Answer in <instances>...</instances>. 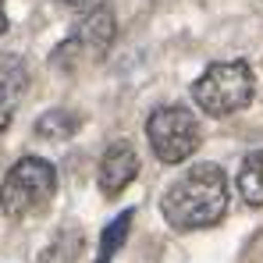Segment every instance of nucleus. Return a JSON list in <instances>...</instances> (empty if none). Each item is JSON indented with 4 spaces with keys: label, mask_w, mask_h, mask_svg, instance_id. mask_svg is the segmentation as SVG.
Listing matches in <instances>:
<instances>
[{
    "label": "nucleus",
    "mask_w": 263,
    "mask_h": 263,
    "mask_svg": "<svg viewBox=\"0 0 263 263\" xmlns=\"http://www.w3.org/2000/svg\"><path fill=\"white\" fill-rule=\"evenodd\" d=\"M238 196L249 206H263V149L249 153L238 167Z\"/></svg>",
    "instance_id": "obj_9"
},
{
    "label": "nucleus",
    "mask_w": 263,
    "mask_h": 263,
    "mask_svg": "<svg viewBox=\"0 0 263 263\" xmlns=\"http://www.w3.org/2000/svg\"><path fill=\"white\" fill-rule=\"evenodd\" d=\"M135 175H139V157H135L132 142H125V139L110 142V146L103 149V157H100V167H96V185H100V192L114 199V196H121L132 181H135Z\"/></svg>",
    "instance_id": "obj_6"
},
{
    "label": "nucleus",
    "mask_w": 263,
    "mask_h": 263,
    "mask_svg": "<svg viewBox=\"0 0 263 263\" xmlns=\"http://www.w3.org/2000/svg\"><path fill=\"white\" fill-rule=\"evenodd\" d=\"M160 214L175 231L214 228L228 214V175L217 164H196L167 185Z\"/></svg>",
    "instance_id": "obj_1"
},
{
    "label": "nucleus",
    "mask_w": 263,
    "mask_h": 263,
    "mask_svg": "<svg viewBox=\"0 0 263 263\" xmlns=\"http://www.w3.org/2000/svg\"><path fill=\"white\" fill-rule=\"evenodd\" d=\"M57 192V171L43 157H22L0 181V214L4 217H32L46 210Z\"/></svg>",
    "instance_id": "obj_3"
},
{
    "label": "nucleus",
    "mask_w": 263,
    "mask_h": 263,
    "mask_svg": "<svg viewBox=\"0 0 263 263\" xmlns=\"http://www.w3.org/2000/svg\"><path fill=\"white\" fill-rule=\"evenodd\" d=\"M146 139H149V149L157 153V160L181 164L199 149L203 132H199V118L189 107L167 103V107H157L146 118Z\"/></svg>",
    "instance_id": "obj_5"
},
{
    "label": "nucleus",
    "mask_w": 263,
    "mask_h": 263,
    "mask_svg": "<svg viewBox=\"0 0 263 263\" xmlns=\"http://www.w3.org/2000/svg\"><path fill=\"white\" fill-rule=\"evenodd\" d=\"M132 217H135V210H125L121 217H114L107 224V231H103V238H100V253H96V263H110V256L125 246V238H128V228H132Z\"/></svg>",
    "instance_id": "obj_11"
},
{
    "label": "nucleus",
    "mask_w": 263,
    "mask_h": 263,
    "mask_svg": "<svg viewBox=\"0 0 263 263\" xmlns=\"http://www.w3.org/2000/svg\"><path fill=\"white\" fill-rule=\"evenodd\" d=\"M82 249H86V235H82V228L68 224V228H61V231L53 235V242L40 253V260H36V263H79Z\"/></svg>",
    "instance_id": "obj_8"
},
{
    "label": "nucleus",
    "mask_w": 263,
    "mask_h": 263,
    "mask_svg": "<svg viewBox=\"0 0 263 263\" xmlns=\"http://www.w3.org/2000/svg\"><path fill=\"white\" fill-rule=\"evenodd\" d=\"M29 89V68L18 53H0V132L11 125L18 103Z\"/></svg>",
    "instance_id": "obj_7"
},
{
    "label": "nucleus",
    "mask_w": 263,
    "mask_h": 263,
    "mask_svg": "<svg viewBox=\"0 0 263 263\" xmlns=\"http://www.w3.org/2000/svg\"><path fill=\"white\" fill-rule=\"evenodd\" d=\"M68 11H75V14H89V11H100V7H107L110 0H61Z\"/></svg>",
    "instance_id": "obj_12"
},
{
    "label": "nucleus",
    "mask_w": 263,
    "mask_h": 263,
    "mask_svg": "<svg viewBox=\"0 0 263 263\" xmlns=\"http://www.w3.org/2000/svg\"><path fill=\"white\" fill-rule=\"evenodd\" d=\"M118 36V18H114V7H100V11H89V14H75V29L64 43L50 53V64L53 68H64V71H75L82 64H96L107 57V50Z\"/></svg>",
    "instance_id": "obj_4"
},
{
    "label": "nucleus",
    "mask_w": 263,
    "mask_h": 263,
    "mask_svg": "<svg viewBox=\"0 0 263 263\" xmlns=\"http://www.w3.org/2000/svg\"><path fill=\"white\" fill-rule=\"evenodd\" d=\"M79 128H82V118L71 114V110H46L43 118L36 121V135L40 139H50V142H64V139H71Z\"/></svg>",
    "instance_id": "obj_10"
},
{
    "label": "nucleus",
    "mask_w": 263,
    "mask_h": 263,
    "mask_svg": "<svg viewBox=\"0 0 263 263\" xmlns=\"http://www.w3.org/2000/svg\"><path fill=\"white\" fill-rule=\"evenodd\" d=\"M7 32V7H4V0H0V36Z\"/></svg>",
    "instance_id": "obj_13"
},
{
    "label": "nucleus",
    "mask_w": 263,
    "mask_h": 263,
    "mask_svg": "<svg viewBox=\"0 0 263 263\" xmlns=\"http://www.w3.org/2000/svg\"><path fill=\"white\" fill-rule=\"evenodd\" d=\"M253 92H256V79L246 61H217L192 82L196 107L210 118H228L246 110Z\"/></svg>",
    "instance_id": "obj_2"
}]
</instances>
